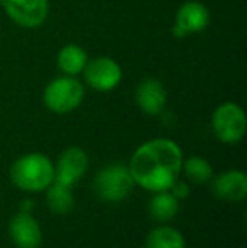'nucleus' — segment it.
Returning a JSON list of instances; mask_svg holds the SVG:
<instances>
[{
  "label": "nucleus",
  "instance_id": "nucleus-1",
  "mask_svg": "<svg viewBox=\"0 0 247 248\" xmlns=\"http://www.w3.org/2000/svg\"><path fill=\"white\" fill-rule=\"evenodd\" d=\"M183 152L169 139H152L134 152L129 170L135 184L148 191H168L178 181Z\"/></svg>",
  "mask_w": 247,
  "mask_h": 248
},
{
  "label": "nucleus",
  "instance_id": "nucleus-2",
  "mask_svg": "<svg viewBox=\"0 0 247 248\" xmlns=\"http://www.w3.org/2000/svg\"><path fill=\"white\" fill-rule=\"evenodd\" d=\"M10 179L22 191H44L54 181V166L44 154H26L12 164Z\"/></svg>",
  "mask_w": 247,
  "mask_h": 248
},
{
  "label": "nucleus",
  "instance_id": "nucleus-3",
  "mask_svg": "<svg viewBox=\"0 0 247 248\" xmlns=\"http://www.w3.org/2000/svg\"><path fill=\"white\" fill-rule=\"evenodd\" d=\"M85 88L75 76H60L48 83L43 93V101L48 110L54 113H69L82 105Z\"/></svg>",
  "mask_w": 247,
  "mask_h": 248
},
{
  "label": "nucleus",
  "instance_id": "nucleus-4",
  "mask_svg": "<svg viewBox=\"0 0 247 248\" xmlns=\"http://www.w3.org/2000/svg\"><path fill=\"white\" fill-rule=\"evenodd\" d=\"M134 179L127 166L110 164L103 167L95 177V191L103 201L119 202L131 194L134 187Z\"/></svg>",
  "mask_w": 247,
  "mask_h": 248
},
{
  "label": "nucleus",
  "instance_id": "nucleus-5",
  "mask_svg": "<svg viewBox=\"0 0 247 248\" xmlns=\"http://www.w3.org/2000/svg\"><path fill=\"white\" fill-rule=\"evenodd\" d=\"M212 128L217 139L224 144H237L246 135V113L237 103H222L212 115Z\"/></svg>",
  "mask_w": 247,
  "mask_h": 248
},
{
  "label": "nucleus",
  "instance_id": "nucleus-6",
  "mask_svg": "<svg viewBox=\"0 0 247 248\" xmlns=\"http://www.w3.org/2000/svg\"><path fill=\"white\" fill-rule=\"evenodd\" d=\"M85 83L97 92H110L122 81V68L109 56H97L88 59L83 69Z\"/></svg>",
  "mask_w": 247,
  "mask_h": 248
},
{
  "label": "nucleus",
  "instance_id": "nucleus-7",
  "mask_svg": "<svg viewBox=\"0 0 247 248\" xmlns=\"http://www.w3.org/2000/svg\"><path fill=\"white\" fill-rule=\"evenodd\" d=\"M9 19L24 29H36L44 24L49 12V0H0Z\"/></svg>",
  "mask_w": 247,
  "mask_h": 248
},
{
  "label": "nucleus",
  "instance_id": "nucleus-8",
  "mask_svg": "<svg viewBox=\"0 0 247 248\" xmlns=\"http://www.w3.org/2000/svg\"><path fill=\"white\" fill-rule=\"evenodd\" d=\"M208 22H210V12L207 5L198 0H188L176 12L171 32L176 39H183L190 34H197L207 29Z\"/></svg>",
  "mask_w": 247,
  "mask_h": 248
},
{
  "label": "nucleus",
  "instance_id": "nucleus-9",
  "mask_svg": "<svg viewBox=\"0 0 247 248\" xmlns=\"http://www.w3.org/2000/svg\"><path fill=\"white\" fill-rule=\"evenodd\" d=\"M86 169H88V157L85 150L80 147H69L58 159V164L54 167V181L73 187V184L82 179Z\"/></svg>",
  "mask_w": 247,
  "mask_h": 248
},
{
  "label": "nucleus",
  "instance_id": "nucleus-10",
  "mask_svg": "<svg viewBox=\"0 0 247 248\" xmlns=\"http://www.w3.org/2000/svg\"><path fill=\"white\" fill-rule=\"evenodd\" d=\"M10 240L17 248H37L43 240L39 223L36 221L33 215L26 211H20L10 219L9 225Z\"/></svg>",
  "mask_w": 247,
  "mask_h": 248
},
{
  "label": "nucleus",
  "instance_id": "nucleus-11",
  "mask_svg": "<svg viewBox=\"0 0 247 248\" xmlns=\"http://www.w3.org/2000/svg\"><path fill=\"white\" fill-rule=\"evenodd\" d=\"M166 101H168V93L159 79L146 78L135 88V103L144 113L159 115L165 110Z\"/></svg>",
  "mask_w": 247,
  "mask_h": 248
},
{
  "label": "nucleus",
  "instance_id": "nucleus-12",
  "mask_svg": "<svg viewBox=\"0 0 247 248\" xmlns=\"http://www.w3.org/2000/svg\"><path fill=\"white\" fill-rule=\"evenodd\" d=\"M214 194L225 201H242L247 194V176L241 170H227L215 177Z\"/></svg>",
  "mask_w": 247,
  "mask_h": 248
},
{
  "label": "nucleus",
  "instance_id": "nucleus-13",
  "mask_svg": "<svg viewBox=\"0 0 247 248\" xmlns=\"http://www.w3.org/2000/svg\"><path fill=\"white\" fill-rule=\"evenodd\" d=\"M86 61H88L86 51L78 44H66L58 52V68L66 76H76L83 73Z\"/></svg>",
  "mask_w": 247,
  "mask_h": 248
},
{
  "label": "nucleus",
  "instance_id": "nucleus-14",
  "mask_svg": "<svg viewBox=\"0 0 247 248\" xmlns=\"http://www.w3.org/2000/svg\"><path fill=\"white\" fill-rule=\"evenodd\" d=\"M178 199L169 191H159L154 198L149 201V215L158 221H169L178 213Z\"/></svg>",
  "mask_w": 247,
  "mask_h": 248
},
{
  "label": "nucleus",
  "instance_id": "nucleus-15",
  "mask_svg": "<svg viewBox=\"0 0 247 248\" xmlns=\"http://www.w3.org/2000/svg\"><path fill=\"white\" fill-rule=\"evenodd\" d=\"M185 238L175 228L158 226L149 232L146 238V248H185Z\"/></svg>",
  "mask_w": 247,
  "mask_h": 248
},
{
  "label": "nucleus",
  "instance_id": "nucleus-16",
  "mask_svg": "<svg viewBox=\"0 0 247 248\" xmlns=\"http://www.w3.org/2000/svg\"><path fill=\"white\" fill-rule=\"evenodd\" d=\"M48 206L53 213L56 215H66L73 209L75 199H73L71 187L60 184L56 181L51 183V186L48 187Z\"/></svg>",
  "mask_w": 247,
  "mask_h": 248
},
{
  "label": "nucleus",
  "instance_id": "nucleus-17",
  "mask_svg": "<svg viewBox=\"0 0 247 248\" xmlns=\"http://www.w3.org/2000/svg\"><path fill=\"white\" fill-rule=\"evenodd\" d=\"M186 177L195 184H205L212 177V166L201 157H190L186 162H183Z\"/></svg>",
  "mask_w": 247,
  "mask_h": 248
},
{
  "label": "nucleus",
  "instance_id": "nucleus-18",
  "mask_svg": "<svg viewBox=\"0 0 247 248\" xmlns=\"http://www.w3.org/2000/svg\"><path fill=\"white\" fill-rule=\"evenodd\" d=\"M168 191L176 199H185V198H188V194H190V187H188V184L186 183H180V181H175Z\"/></svg>",
  "mask_w": 247,
  "mask_h": 248
}]
</instances>
